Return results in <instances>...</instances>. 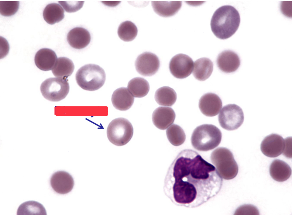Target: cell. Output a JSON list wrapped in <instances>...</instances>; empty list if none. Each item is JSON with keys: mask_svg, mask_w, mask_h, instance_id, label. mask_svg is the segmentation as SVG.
I'll list each match as a JSON object with an SVG mask.
<instances>
[{"mask_svg": "<svg viewBox=\"0 0 292 215\" xmlns=\"http://www.w3.org/2000/svg\"><path fill=\"white\" fill-rule=\"evenodd\" d=\"M222 183L214 166L196 151L186 149L179 153L169 167L163 190L175 205L194 208L216 196Z\"/></svg>", "mask_w": 292, "mask_h": 215, "instance_id": "obj_1", "label": "cell"}, {"mask_svg": "<svg viewBox=\"0 0 292 215\" xmlns=\"http://www.w3.org/2000/svg\"><path fill=\"white\" fill-rule=\"evenodd\" d=\"M240 21L239 13L234 7L229 5L223 6L213 14L210 22L211 29L217 38L226 39L235 33Z\"/></svg>", "mask_w": 292, "mask_h": 215, "instance_id": "obj_2", "label": "cell"}, {"mask_svg": "<svg viewBox=\"0 0 292 215\" xmlns=\"http://www.w3.org/2000/svg\"><path fill=\"white\" fill-rule=\"evenodd\" d=\"M222 134L215 126L204 124L197 127L192 134L191 141L196 150L207 151L217 147L221 142Z\"/></svg>", "mask_w": 292, "mask_h": 215, "instance_id": "obj_3", "label": "cell"}, {"mask_svg": "<svg viewBox=\"0 0 292 215\" xmlns=\"http://www.w3.org/2000/svg\"><path fill=\"white\" fill-rule=\"evenodd\" d=\"M106 79L104 69L99 65L92 64L80 67L76 75L77 83L82 89L94 91L101 87Z\"/></svg>", "mask_w": 292, "mask_h": 215, "instance_id": "obj_4", "label": "cell"}, {"mask_svg": "<svg viewBox=\"0 0 292 215\" xmlns=\"http://www.w3.org/2000/svg\"><path fill=\"white\" fill-rule=\"evenodd\" d=\"M210 159L222 178L231 180L237 175L238 166L232 153L228 149L224 147L216 148L212 152Z\"/></svg>", "mask_w": 292, "mask_h": 215, "instance_id": "obj_5", "label": "cell"}, {"mask_svg": "<svg viewBox=\"0 0 292 215\" xmlns=\"http://www.w3.org/2000/svg\"><path fill=\"white\" fill-rule=\"evenodd\" d=\"M133 128L131 123L127 119L122 118L114 119L109 124L107 134L109 141L118 146L125 145L131 138Z\"/></svg>", "mask_w": 292, "mask_h": 215, "instance_id": "obj_6", "label": "cell"}, {"mask_svg": "<svg viewBox=\"0 0 292 215\" xmlns=\"http://www.w3.org/2000/svg\"><path fill=\"white\" fill-rule=\"evenodd\" d=\"M70 89L67 78L52 77L43 81L40 87L43 96L52 101H58L64 99L68 94Z\"/></svg>", "mask_w": 292, "mask_h": 215, "instance_id": "obj_7", "label": "cell"}, {"mask_svg": "<svg viewBox=\"0 0 292 215\" xmlns=\"http://www.w3.org/2000/svg\"><path fill=\"white\" fill-rule=\"evenodd\" d=\"M244 119L242 109L238 105L229 104L222 108L218 116L219 124L223 128L229 131L237 129L243 124Z\"/></svg>", "mask_w": 292, "mask_h": 215, "instance_id": "obj_8", "label": "cell"}, {"mask_svg": "<svg viewBox=\"0 0 292 215\" xmlns=\"http://www.w3.org/2000/svg\"><path fill=\"white\" fill-rule=\"evenodd\" d=\"M194 67L192 59L186 55L177 54L173 57L169 64L171 74L175 77L183 79L190 75Z\"/></svg>", "mask_w": 292, "mask_h": 215, "instance_id": "obj_9", "label": "cell"}, {"mask_svg": "<svg viewBox=\"0 0 292 215\" xmlns=\"http://www.w3.org/2000/svg\"><path fill=\"white\" fill-rule=\"evenodd\" d=\"M135 68L141 75L149 76L154 75L158 71L160 61L158 57L150 52H145L139 55L135 62Z\"/></svg>", "mask_w": 292, "mask_h": 215, "instance_id": "obj_10", "label": "cell"}, {"mask_svg": "<svg viewBox=\"0 0 292 215\" xmlns=\"http://www.w3.org/2000/svg\"><path fill=\"white\" fill-rule=\"evenodd\" d=\"M285 144V140L281 136L272 134L266 136L262 141L261 150L265 156L276 157L283 153Z\"/></svg>", "mask_w": 292, "mask_h": 215, "instance_id": "obj_11", "label": "cell"}, {"mask_svg": "<svg viewBox=\"0 0 292 215\" xmlns=\"http://www.w3.org/2000/svg\"><path fill=\"white\" fill-rule=\"evenodd\" d=\"M199 107L205 116L212 117L217 115L222 107L221 99L216 94L208 93L203 95L200 99Z\"/></svg>", "mask_w": 292, "mask_h": 215, "instance_id": "obj_12", "label": "cell"}, {"mask_svg": "<svg viewBox=\"0 0 292 215\" xmlns=\"http://www.w3.org/2000/svg\"><path fill=\"white\" fill-rule=\"evenodd\" d=\"M50 183L53 190L56 192L61 194L68 193L73 188L74 184V179L68 173L62 171L54 173L50 179Z\"/></svg>", "mask_w": 292, "mask_h": 215, "instance_id": "obj_13", "label": "cell"}, {"mask_svg": "<svg viewBox=\"0 0 292 215\" xmlns=\"http://www.w3.org/2000/svg\"><path fill=\"white\" fill-rule=\"evenodd\" d=\"M216 61L219 69L226 73L235 71L240 64V59L238 54L230 50H226L219 53Z\"/></svg>", "mask_w": 292, "mask_h": 215, "instance_id": "obj_14", "label": "cell"}, {"mask_svg": "<svg viewBox=\"0 0 292 215\" xmlns=\"http://www.w3.org/2000/svg\"><path fill=\"white\" fill-rule=\"evenodd\" d=\"M175 114L171 108L160 107L156 108L152 115V120L154 125L158 129L165 130L174 122Z\"/></svg>", "mask_w": 292, "mask_h": 215, "instance_id": "obj_15", "label": "cell"}, {"mask_svg": "<svg viewBox=\"0 0 292 215\" xmlns=\"http://www.w3.org/2000/svg\"><path fill=\"white\" fill-rule=\"evenodd\" d=\"M67 40L71 47L75 49L84 48L90 43L91 36L89 32L82 27H76L68 33Z\"/></svg>", "mask_w": 292, "mask_h": 215, "instance_id": "obj_16", "label": "cell"}, {"mask_svg": "<svg viewBox=\"0 0 292 215\" xmlns=\"http://www.w3.org/2000/svg\"><path fill=\"white\" fill-rule=\"evenodd\" d=\"M55 53L52 50L46 48L41 49L36 53L35 62L37 67L44 71L52 70L57 60Z\"/></svg>", "mask_w": 292, "mask_h": 215, "instance_id": "obj_17", "label": "cell"}, {"mask_svg": "<svg viewBox=\"0 0 292 215\" xmlns=\"http://www.w3.org/2000/svg\"><path fill=\"white\" fill-rule=\"evenodd\" d=\"M113 106L120 111H125L132 105L134 98L126 87H121L116 89L111 97Z\"/></svg>", "mask_w": 292, "mask_h": 215, "instance_id": "obj_18", "label": "cell"}, {"mask_svg": "<svg viewBox=\"0 0 292 215\" xmlns=\"http://www.w3.org/2000/svg\"><path fill=\"white\" fill-rule=\"evenodd\" d=\"M269 172L273 179L278 182H282L290 177L291 174V170L290 166L284 161L276 159L270 165Z\"/></svg>", "mask_w": 292, "mask_h": 215, "instance_id": "obj_19", "label": "cell"}, {"mask_svg": "<svg viewBox=\"0 0 292 215\" xmlns=\"http://www.w3.org/2000/svg\"><path fill=\"white\" fill-rule=\"evenodd\" d=\"M179 1H152L151 4L155 12L159 15L168 17L176 14L182 6Z\"/></svg>", "mask_w": 292, "mask_h": 215, "instance_id": "obj_20", "label": "cell"}, {"mask_svg": "<svg viewBox=\"0 0 292 215\" xmlns=\"http://www.w3.org/2000/svg\"><path fill=\"white\" fill-rule=\"evenodd\" d=\"M193 74L195 78L200 81H204L211 75L213 67V63L209 59L202 57L196 60L194 64Z\"/></svg>", "mask_w": 292, "mask_h": 215, "instance_id": "obj_21", "label": "cell"}, {"mask_svg": "<svg viewBox=\"0 0 292 215\" xmlns=\"http://www.w3.org/2000/svg\"><path fill=\"white\" fill-rule=\"evenodd\" d=\"M74 66L72 61L65 57L57 59L55 65L52 70L54 75L57 77L67 78L73 73Z\"/></svg>", "mask_w": 292, "mask_h": 215, "instance_id": "obj_22", "label": "cell"}, {"mask_svg": "<svg viewBox=\"0 0 292 215\" xmlns=\"http://www.w3.org/2000/svg\"><path fill=\"white\" fill-rule=\"evenodd\" d=\"M45 21L48 24H54L61 21L64 17V11L58 4H49L45 8L43 13Z\"/></svg>", "mask_w": 292, "mask_h": 215, "instance_id": "obj_23", "label": "cell"}, {"mask_svg": "<svg viewBox=\"0 0 292 215\" xmlns=\"http://www.w3.org/2000/svg\"><path fill=\"white\" fill-rule=\"evenodd\" d=\"M128 90L135 97L141 98L146 96L150 89L149 83L144 78L136 77L131 79L127 85Z\"/></svg>", "mask_w": 292, "mask_h": 215, "instance_id": "obj_24", "label": "cell"}, {"mask_svg": "<svg viewBox=\"0 0 292 215\" xmlns=\"http://www.w3.org/2000/svg\"><path fill=\"white\" fill-rule=\"evenodd\" d=\"M177 98V94L172 88L163 86L158 89L155 92V98L160 105L171 106L175 103Z\"/></svg>", "mask_w": 292, "mask_h": 215, "instance_id": "obj_25", "label": "cell"}, {"mask_svg": "<svg viewBox=\"0 0 292 215\" xmlns=\"http://www.w3.org/2000/svg\"><path fill=\"white\" fill-rule=\"evenodd\" d=\"M17 215H47L46 210L40 203L31 200L25 202L20 205Z\"/></svg>", "mask_w": 292, "mask_h": 215, "instance_id": "obj_26", "label": "cell"}, {"mask_svg": "<svg viewBox=\"0 0 292 215\" xmlns=\"http://www.w3.org/2000/svg\"><path fill=\"white\" fill-rule=\"evenodd\" d=\"M138 32L137 29L133 22L127 21L121 23L117 30L119 37L125 41H130L136 37Z\"/></svg>", "mask_w": 292, "mask_h": 215, "instance_id": "obj_27", "label": "cell"}, {"mask_svg": "<svg viewBox=\"0 0 292 215\" xmlns=\"http://www.w3.org/2000/svg\"><path fill=\"white\" fill-rule=\"evenodd\" d=\"M166 135L171 143L173 146H178L184 142L186 135L183 130L179 126L173 124L166 130Z\"/></svg>", "mask_w": 292, "mask_h": 215, "instance_id": "obj_28", "label": "cell"}, {"mask_svg": "<svg viewBox=\"0 0 292 215\" xmlns=\"http://www.w3.org/2000/svg\"><path fill=\"white\" fill-rule=\"evenodd\" d=\"M19 5L18 1H0V13L5 16L13 15L17 12Z\"/></svg>", "mask_w": 292, "mask_h": 215, "instance_id": "obj_29", "label": "cell"}, {"mask_svg": "<svg viewBox=\"0 0 292 215\" xmlns=\"http://www.w3.org/2000/svg\"><path fill=\"white\" fill-rule=\"evenodd\" d=\"M67 12H74L80 9L84 1H58Z\"/></svg>", "mask_w": 292, "mask_h": 215, "instance_id": "obj_30", "label": "cell"}, {"mask_svg": "<svg viewBox=\"0 0 292 215\" xmlns=\"http://www.w3.org/2000/svg\"><path fill=\"white\" fill-rule=\"evenodd\" d=\"M259 213L256 206L251 204H245L238 207L234 214L259 215Z\"/></svg>", "mask_w": 292, "mask_h": 215, "instance_id": "obj_31", "label": "cell"}, {"mask_svg": "<svg viewBox=\"0 0 292 215\" xmlns=\"http://www.w3.org/2000/svg\"><path fill=\"white\" fill-rule=\"evenodd\" d=\"M285 144L283 155L286 157L291 158V137H288L285 140Z\"/></svg>", "mask_w": 292, "mask_h": 215, "instance_id": "obj_32", "label": "cell"}]
</instances>
